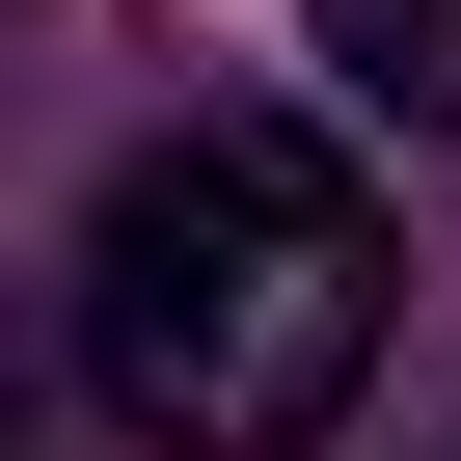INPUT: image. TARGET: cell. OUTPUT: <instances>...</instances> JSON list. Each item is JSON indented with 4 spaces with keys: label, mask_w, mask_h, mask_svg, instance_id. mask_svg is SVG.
Here are the masks:
<instances>
[{
    "label": "cell",
    "mask_w": 461,
    "mask_h": 461,
    "mask_svg": "<svg viewBox=\"0 0 461 461\" xmlns=\"http://www.w3.org/2000/svg\"><path fill=\"white\" fill-rule=\"evenodd\" d=\"M0 461H55V434H28V353H0Z\"/></svg>",
    "instance_id": "obj_3"
},
{
    "label": "cell",
    "mask_w": 461,
    "mask_h": 461,
    "mask_svg": "<svg viewBox=\"0 0 461 461\" xmlns=\"http://www.w3.org/2000/svg\"><path fill=\"white\" fill-rule=\"evenodd\" d=\"M82 380L163 461H299L380 380V190L326 109H163L82 217Z\"/></svg>",
    "instance_id": "obj_1"
},
{
    "label": "cell",
    "mask_w": 461,
    "mask_h": 461,
    "mask_svg": "<svg viewBox=\"0 0 461 461\" xmlns=\"http://www.w3.org/2000/svg\"><path fill=\"white\" fill-rule=\"evenodd\" d=\"M299 55H326L353 109H407V136H461V0H299Z\"/></svg>",
    "instance_id": "obj_2"
}]
</instances>
